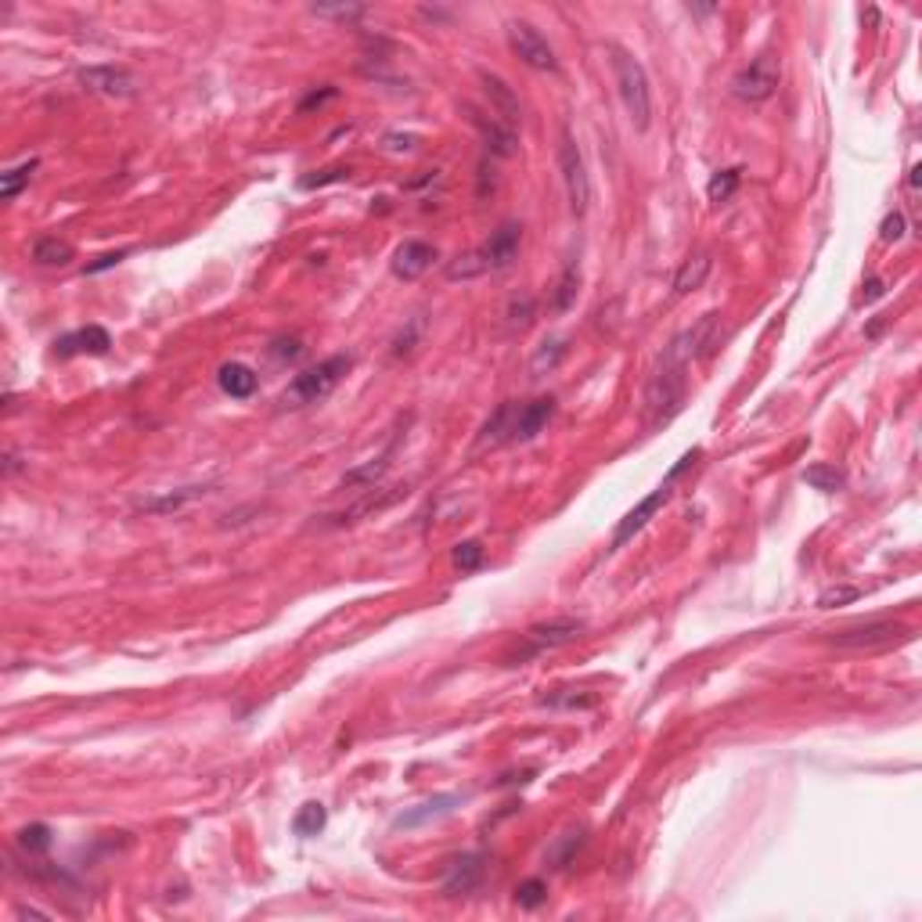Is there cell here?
<instances>
[{"label":"cell","instance_id":"1","mask_svg":"<svg viewBox=\"0 0 922 922\" xmlns=\"http://www.w3.org/2000/svg\"><path fill=\"white\" fill-rule=\"evenodd\" d=\"M692 357H696V346H692V335H689V332L678 335V339L667 346L660 368H656V375L648 378V389H645V415H648V426H664V422H671V419L678 415V408H681V401H685V368H689Z\"/></svg>","mask_w":922,"mask_h":922},{"label":"cell","instance_id":"2","mask_svg":"<svg viewBox=\"0 0 922 922\" xmlns=\"http://www.w3.org/2000/svg\"><path fill=\"white\" fill-rule=\"evenodd\" d=\"M519 241H522V227H519L515 220L501 224L479 249H472V252H465V256H458V259L451 263L447 278L458 282V278H479V275L512 267L515 256H519Z\"/></svg>","mask_w":922,"mask_h":922},{"label":"cell","instance_id":"3","mask_svg":"<svg viewBox=\"0 0 922 922\" xmlns=\"http://www.w3.org/2000/svg\"><path fill=\"white\" fill-rule=\"evenodd\" d=\"M613 55V72H616V90H620V101L630 115V123L638 130H645L652 123V90H648V76L641 69V62L623 51V47H609Z\"/></svg>","mask_w":922,"mask_h":922},{"label":"cell","instance_id":"4","mask_svg":"<svg viewBox=\"0 0 922 922\" xmlns=\"http://www.w3.org/2000/svg\"><path fill=\"white\" fill-rule=\"evenodd\" d=\"M350 364H353V360H350L346 353H335V357H328V360H321V364L300 371V375L289 382V389L282 393V404H285V408L317 404L321 397H328V393L343 382V375L350 371Z\"/></svg>","mask_w":922,"mask_h":922},{"label":"cell","instance_id":"5","mask_svg":"<svg viewBox=\"0 0 922 922\" xmlns=\"http://www.w3.org/2000/svg\"><path fill=\"white\" fill-rule=\"evenodd\" d=\"M696 458H699V451H689V454H685V458H681V461H678L671 472H667V479H664L660 486H656V490H652V494H648V497H645L638 508H630V512L620 519L616 534H613V548H623V545H627V541H630V537L641 530V526H645V522H648L656 512H660V508L671 501V494H674V479H678V476H681V472H685V469H689Z\"/></svg>","mask_w":922,"mask_h":922},{"label":"cell","instance_id":"6","mask_svg":"<svg viewBox=\"0 0 922 922\" xmlns=\"http://www.w3.org/2000/svg\"><path fill=\"white\" fill-rule=\"evenodd\" d=\"M778 80H782V62L774 51H760L735 80H732V94L739 101H767L774 90H778Z\"/></svg>","mask_w":922,"mask_h":922},{"label":"cell","instance_id":"7","mask_svg":"<svg viewBox=\"0 0 922 922\" xmlns=\"http://www.w3.org/2000/svg\"><path fill=\"white\" fill-rule=\"evenodd\" d=\"M559 170H563V181H566L570 209L577 216H584L588 206H591V181H588L584 156H580V148H577V141L570 134H563V145H559Z\"/></svg>","mask_w":922,"mask_h":922},{"label":"cell","instance_id":"8","mask_svg":"<svg viewBox=\"0 0 922 922\" xmlns=\"http://www.w3.org/2000/svg\"><path fill=\"white\" fill-rule=\"evenodd\" d=\"M508 44L522 58V65H530L537 72H555L559 69V58H555L552 44L530 22H508Z\"/></svg>","mask_w":922,"mask_h":922},{"label":"cell","instance_id":"9","mask_svg":"<svg viewBox=\"0 0 922 922\" xmlns=\"http://www.w3.org/2000/svg\"><path fill=\"white\" fill-rule=\"evenodd\" d=\"M80 83H83V90L105 94V97H130V94L138 90V80L130 76L126 69H119V65H90V69H80Z\"/></svg>","mask_w":922,"mask_h":922},{"label":"cell","instance_id":"10","mask_svg":"<svg viewBox=\"0 0 922 922\" xmlns=\"http://www.w3.org/2000/svg\"><path fill=\"white\" fill-rule=\"evenodd\" d=\"M908 627L904 623H893V620H868V623H854L847 630H840L833 641L840 648H872V645H886L893 638H904Z\"/></svg>","mask_w":922,"mask_h":922},{"label":"cell","instance_id":"11","mask_svg":"<svg viewBox=\"0 0 922 922\" xmlns=\"http://www.w3.org/2000/svg\"><path fill=\"white\" fill-rule=\"evenodd\" d=\"M555 415V401L552 397H541V401H530V404H522V408H512V429H508V440L512 444H526V440H534L545 426H548V419Z\"/></svg>","mask_w":922,"mask_h":922},{"label":"cell","instance_id":"12","mask_svg":"<svg viewBox=\"0 0 922 922\" xmlns=\"http://www.w3.org/2000/svg\"><path fill=\"white\" fill-rule=\"evenodd\" d=\"M461 804H465V797H458V793H440V797H433V800H426V804L408 808L404 815H397V818H393V829H419V825L440 822V818H447L454 808H461Z\"/></svg>","mask_w":922,"mask_h":922},{"label":"cell","instance_id":"13","mask_svg":"<svg viewBox=\"0 0 922 922\" xmlns=\"http://www.w3.org/2000/svg\"><path fill=\"white\" fill-rule=\"evenodd\" d=\"M433 259H436V249L429 241H404L393 252V275L401 282H415L433 267Z\"/></svg>","mask_w":922,"mask_h":922},{"label":"cell","instance_id":"14","mask_svg":"<svg viewBox=\"0 0 922 922\" xmlns=\"http://www.w3.org/2000/svg\"><path fill=\"white\" fill-rule=\"evenodd\" d=\"M108 346H112L108 332H105L101 325H87V328H80V332H72V335H62V339L55 343V353H58V357H72V353L105 357Z\"/></svg>","mask_w":922,"mask_h":922},{"label":"cell","instance_id":"15","mask_svg":"<svg viewBox=\"0 0 922 922\" xmlns=\"http://www.w3.org/2000/svg\"><path fill=\"white\" fill-rule=\"evenodd\" d=\"M584 634V620H548V623H537V627H530V638L534 641V648H559V645H570V641H577Z\"/></svg>","mask_w":922,"mask_h":922},{"label":"cell","instance_id":"16","mask_svg":"<svg viewBox=\"0 0 922 922\" xmlns=\"http://www.w3.org/2000/svg\"><path fill=\"white\" fill-rule=\"evenodd\" d=\"M483 875V858L479 854H461L447 865L444 875V893H469Z\"/></svg>","mask_w":922,"mask_h":922},{"label":"cell","instance_id":"17","mask_svg":"<svg viewBox=\"0 0 922 922\" xmlns=\"http://www.w3.org/2000/svg\"><path fill=\"white\" fill-rule=\"evenodd\" d=\"M216 382H220V389L227 393V397H234V401H249L252 393H256V371L245 368V364H238V360L224 364L220 375H216Z\"/></svg>","mask_w":922,"mask_h":922},{"label":"cell","instance_id":"18","mask_svg":"<svg viewBox=\"0 0 922 922\" xmlns=\"http://www.w3.org/2000/svg\"><path fill=\"white\" fill-rule=\"evenodd\" d=\"M202 494H209V486H181V490H166V494H159V497H141V501H138V512L166 515V512H177V508H184L188 501H195V497H202Z\"/></svg>","mask_w":922,"mask_h":922},{"label":"cell","instance_id":"19","mask_svg":"<svg viewBox=\"0 0 922 922\" xmlns=\"http://www.w3.org/2000/svg\"><path fill=\"white\" fill-rule=\"evenodd\" d=\"M472 112V123L479 126V134H483V141H486V148L494 152V156H501V159H508V156H515V134L508 126H501V123H494V119H483L476 108H469Z\"/></svg>","mask_w":922,"mask_h":922},{"label":"cell","instance_id":"20","mask_svg":"<svg viewBox=\"0 0 922 922\" xmlns=\"http://www.w3.org/2000/svg\"><path fill=\"white\" fill-rule=\"evenodd\" d=\"M479 80H483V90L490 94L494 108L501 112V119H504V123H515V119H519V97L512 94V87H508L501 76H494V72H479Z\"/></svg>","mask_w":922,"mask_h":922},{"label":"cell","instance_id":"21","mask_svg":"<svg viewBox=\"0 0 922 922\" xmlns=\"http://www.w3.org/2000/svg\"><path fill=\"white\" fill-rule=\"evenodd\" d=\"M706 275H710V256H706V252H699V256L685 259V263H681V271L674 275V296H689V292H696V289L706 282Z\"/></svg>","mask_w":922,"mask_h":922},{"label":"cell","instance_id":"22","mask_svg":"<svg viewBox=\"0 0 922 922\" xmlns=\"http://www.w3.org/2000/svg\"><path fill=\"white\" fill-rule=\"evenodd\" d=\"M72 245L69 241H62V238H40L37 245H33V259L40 263V267H65V263H72Z\"/></svg>","mask_w":922,"mask_h":922},{"label":"cell","instance_id":"23","mask_svg":"<svg viewBox=\"0 0 922 922\" xmlns=\"http://www.w3.org/2000/svg\"><path fill=\"white\" fill-rule=\"evenodd\" d=\"M577 285H580V263L573 259V263H566V271H563V278L555 285V296H552V310L555 314H566L577 303Z\"/></svg>","mask_w":922,"mask_h":922},{"label":"cell","instance_id":"24","mask_svg":"<svg viewBox=\"0 0 922 922\" xmlns=\"http://www.w3.org/2000/svg\"><path fill=\"white\" fill-rule=\"evenodd\" d=\"M328 825V811H325V804H303L300 808V815H296V822H292V829H296V836H303V840H310V836H317L321 829Z\"/></svg>","mask_w":922,"mask_h":922},{"label":"cell","instance_id":"25","mask_svg":"<svg viewBox=\"0 0 922 922\" xmlns=\"http://www.w3.org/2000/svg\"><path fill=\"white\" fill-rule=\"evenodd\" d=\"M739 181H742V170H739V166H732V170H717V173L710 177V184H706L710 202H728V199L739 191Z\"/></svg>","mask_w":922,"mask_h":922},{"label":"cell","instance_id":"26","mask_svg":"<svg viewBox=\"0 0 922 922\" xmlns=\"http://www.w3.org/2000/svg\"><path fill=\"white\" fill-rule=\"evenodd\" d=\"M804 483L808 486H815V490H822V494H836V490H843V472L840 469H833V465H811L808 472H804Z\"/></svg>","mask_w":922,"mask_h":922},{"label":"cell","instance_id":"27","mask_svg":"<svg viewBox=\"0 0 922 922\" xmlns=\"http://www.w3.org/2000/svg\"><path fill=\"white\" fill-rule=\"evenodd\" d=\"M15 843H19L26 854H44V850L55 843V836H51V825H44V822H33V825L19 829Z\"/></svg>","mask_w":922,"mask_h":922},{"label":"cell","instance_id":"28","mask_svg":"<svg viewBox=\"0 0 922 922\" xmlns=\"http://www.w3.org/2000/svg\"><path fill=\"white\" fill-rule=\"evenodd\" d=\"M33 170H37V159H30V163H22V166L8 170L4 177H0V199H4V202H15V195H19V191L30 184Z\"/></svg>","mask_w":922,"mask_h":922},{"label":"cell","instance_id":"29","mask_svg":"<svg viewBox=\"0 0 922 922\" xmlns=\"http://www.w3.org/2000/svg\"><path fill=\"white\" fill-rule=\"evenodd\" d=\"M580 843H584V829H577V833H566V836H559V843L548 850V861L555 865V868H566L570 865V858L580 850Z\"/></svg>","mask_w":922,"mask_h":922},{"label":"cell","instance_id":"30","mask_svg":"<svg viewBox=\"0 0 922 922\" xmlns=\"http://www.w3.org/2000/svg\"><path fill=\"white\" fill-rule=\"evenodd\" d=\"M483 545L479 541H461L458 548H454V566L461 570V573H472V570H479L483 566Z\"/></svg>","mask_w":922,"mask_h":922},{"label":"cell","instance_id":"31","mask_svg":"<svg viewBox=\"0 0 922 922\" xmlns=\"http://www.w3.org/2000/svg\"><path fill=\"white\" fill-rule=\"evenodd\" d=\"M858 598H861V588H854V584L825 588V591L818 595V609H836V605H850V602H858Z\"/></svg>","mask_w":922,"mask_h":922},{"label":"cell","instance_id":"32","mask_svg":"<svg viewBox=\"0 0 922 922\" xmlns=\"http://www.w3.org/2000/svg\"><path fill=\"white\" fill-rule=\"evenodd\" d=\"M545 897H548V883L545 879H526V883L515 886V901L522 908H537V904H545Z\"/></svg>","mask_w":922,"mask_h":922},{"label":"cell","instance_id":"33","mask_svg":"<svg viewBox=\"0 0 922 922\" xmlns=\"http://www.w3.org/2000/svg\"><path fill=\"white\" fill-rule=\"evenodd\" d=\"M350 177V166H328V170H314L310 177L300 181L303 191H314V188H325V184H335V181H346Z\"/></svg>","mask_w":922,"mask_h":922},{"label":"cell","instance_id":"34","mask_svg":"<svg viewBox=\"0 0 922 922\" xmlns=\"http://www.w3.org/2000/svg\"><path fill=\"white\" fill-rule=\"evenodd\" d=\"M566 353V346H563V339H552V343H545L541 350H537V357H534V375H545V368L552 371L555 364H559V357Z\"/></svg>","mask_w":922,"mask_h":922},{"label":"cell","instance_id":"35","mask_svg":"<svg viewBox=\"0 0 922 922\" xmlns=\"http://www.w3.org/2000/svg\"><path fill=\"white\" fill-rule=\"evenodd\" d=\"M385 454L378 458V461H371V465H360V469H353V472H346L343 476V486H353V483H371V479H378L382 472H385Z\"/></svg>","mask_w":922,"mask_h":922},{"label":"cell","instance_id":"36","mask_svg":"<svg viewBox=\"0 0 922 922\" xmlns=\"http://www.w3.org/2000/svg\"><path fill=\"white\" fill-rule=\"evenodd\" d=\"M332 97H339V87H332V83H325V87H321V90H310V94H307V97H303V101H300V108H296V112H300V115H307V112H314V108H321V105H325V101H332Z\"/></svg>","mask_w":922,"mask_h":922},{"label":"cell","instance_id":"37","mask_svg":"<svg viewBox=\"0 0 922 922\" xmlns=\"http://www.w3.org/2000/svg\"><path fill=\"white\" fill-rule=\"evenodd\" d=\"M879 238H883V241H901V238H904V213H897V209L886 213V216H883V227H879Z\"/></svg>","mask_w":922,"mask_h":922},{"label":"cell","instance_id":"38","mask_svg":"<svg viewBox=\"0 0 922 922\" xmlns=\"http://www.w3.org/2000/svg\"><path fill=\"white\" fill-rule=\"evenodd\" d=\"M314 15H325V19H360V15H364V8H360V4H339V8H325V4H317V8H314Z\"/></svg>","mask_w":922,"mask_h":922},{"label":"cell","instance_id":"39","mask_svg":"<svg viewBox=\"0 0 922 922\" xmlns=\"http://www.w3.org/2000/svg\"><path fill=\"white\" fill-rule=\"evenodd\" d=\"M382 145H385V152H411V148H419V138L415 134H385Z\"/></svg>","mask_w":922,"mask_h":922},{"label":"cell","instance_id":"40","mask_svg":"<svg viewBox=\"0 0 922 922\" xmlns=\"http://www.w3.org/2000/svg\"><path fill=\"white\" fill-rule=\"evenodd\" d=\"M530 314H534V300H530V296L512 300V310H508L512 325H526V321H530Z\"/></svg>","mask_w":922,"mask_h":922},{"label":"cell","instance_id":"41","mask_svg":"<svg viewBox=\"0 0 922 922\" xmlns=\"http://www.w3.org/2000/svg\"><path fill=\"white\" fill-rule=\"evenodd\" d=\"M300 350H303V346H300V339H278V343L271 346V353H275V357H289V360H292V357H300Z\"/></svg>","mask_w":922,"mask_h":922},{"label":"cell","instance_id":"42","mask_svg":"<svg viewBox=\"0 0 922 922\" xmlns=\"http://www.w3.org/2000/svg\"><path fill=\"white\" fill-rule=\"evenodd\" d=\"M123 256H126V252L119 249V252H108V256H101L97 263H87V275H97V271H108V267H115V263H119Z\"/></svg>","mask_w":922,"mask_h":922},{"label":"cell","instance_id":"43","mask_svg":"<svg viewBox=\"0 0 922 922\" xmlns=\"http://www.w3.org/2000/svg\"><path fill=\"white\" fill-rule=\"evenodd\" d=\"M865 289H868V292H865V300H879V296H883V282H875V278H872Z\"/></svg>","mask_w":922,"mask_h":922},{"label":"cell","instance_id":"44","mask_svg":"<svg viewBox=\"0 0 922 922\" xmlns=\"http://www.w3.org/2000/svg\"><path fill=\"white\" fill-rule=\"evenodd\" d=\"M4 472L12 476V472H19V458L15 454H8V461H4Z\"/></svg>","mask_w":922,"mask_h":922}]
</instances>
